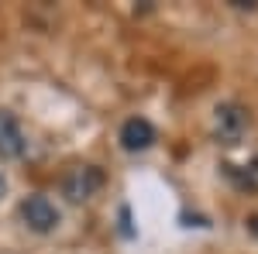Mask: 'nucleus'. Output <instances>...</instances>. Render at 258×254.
Listing matches in <instances>:
<instances>
[{
    "mask_svg": "<svg viewBox=\"0 0 258 254\" xmlns=\"http://www.w3.org/2000/svg\"><path fill=\"white\" fill-rule=\"evenodd\" d=\"M21 220L35 234H52L59 227V210H55V203L48 196L35 193V196H28V199H21Z\"/></svg>",
    "mask_w": 258,
    "mask_h": 254,
    "instance_id": "1",
    "label": "nucleus"
},
{
    "mask_svg": "<svg viewBox=\"0 0 258 254\" xmlns=\"http://www.w3.org/2000/svg\"><path fill=\"white\" fill-rule=\"evenodd\" d=\"M248 110L238 107V103H220L214 110V137L220 144H238L244 131H248Z\"/></svg>",
    "mask_w": 258,
    "mask_h": 254,
    "instance_id": "2",
    "label": "nucleus"
},
{
    "mask_svg": "<svg viewBox=\"0 0 258 254\" xmlns=\"http://www.w3.org/2000/svg\"><path fill=\"white\" fill-rule=\"evenodd\" d=\"M100 186H103V172H100L97 165H76L62 179V193L69 196L73 203H86Z\"/></svg>",
    "mask_w": 258,
    "mask_h": 254,
    "instance_id": "3",
    "label": "nucleus"
},
{
    "mask_svg": "<svg viewBox=\"0 0 258 254\" xmlns=\"http://www.w3.org/2000/svg\"><path fill=\"white\" fill-rule=\"evenodd\" d=\"M155 144V127L145 117H131L120 124V148L124 151H145Z\"/></svg>",
    "mask_w": 258,
    "mask_h": 254,
    "instance_id": "4",
    "label": "nucleus"
},
{
    "mask_svg": "<svg viewBox=\"0 0 258 254\" xmlns=\"http://www.w3.org/2000/svg\"><path fill=\"white\" fill-rule=\"evenodd\" d=\"M28 148V137L21 131V124L7 110H0V158H21Z\"/></svg>",
    "mask_w": 258,
    "mask_h": 254,
    "instance_id": "5",
    "label": "nucleus"
},
{
    "mask_svg": "<svg viewBox=\"0 0 258 254\" xmlns=\"http://www.w3.org/2000/svg\"><path fill=\"white\" fill-rule=\"evenodd\" d=\"M224 172H227V179L234 182V186H241V189H251V193H258V158L255 161H248V165H224Z\"/></svg>",
    "mask_w": 258,
    "mask_h": 254,
    "instance_id": "6",
    "label": "nucleus"
},
{
    "mask_svg": "<svg viewBox=\"0 0 258 254\" xmlns=\"http://www.w3.org/2000/svg\"><path fill=\"white\" fill-rule=\"evenodd\" d=\"M248 230L258 237V216H248Z\"/></svg>",
    "mask_w": 258,
    "mask_h": 254,
    "instance_id": "7",
    "label": "nucleus"
},
{
    "mask_svg": "<svg viewBox=\"0 0 258 254\" xmlns=\"http://www.w3.org/2000/svg\"><path fill=\"white\" fill-rule=\"evenodd\" d=\"M4 193H7V179L0 176V196H4Z\"/></svg>",
    "mask_w": 258,
    "mask_h": 254,
    "instance_id": "8",
    "label": "nucleus"
}]
</instances>
